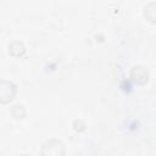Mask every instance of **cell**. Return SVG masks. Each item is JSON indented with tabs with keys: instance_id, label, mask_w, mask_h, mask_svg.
<instances>
[{
	"instance_id": "obj_1",
	"label": "cell",
	"mask_w": 156,
	"mask_h": 156,
	"mask_svg": "<svg viewBox=\"0 0 156 156\" xmlns=\"http://www.w3.org/2000/svg\"><path fill=\"white\" fill-rule=\"evenodd\" d=\"M41 156H65V145L56 139H50L43 144Z\"/></svg>"
},
{
	"instance_id": "obj_2",
	"label": "cell",
	"mask_w": 156,
	"mask_h": 156,
	"mask_svg": "<svg viewBox=\"0 0 156 156\" xmlns=\"http://www.w3.org/2000/svg\"><path fill=\"white\" fill-rule=\"evenodd\" d=\"M130 77L132 79L138 83V84H145L147 82V78H149V74H147V71L141 67V66H135L133 69H132V73H130Z\"/></svg>"
},
{
	"instance_id": "obj_3",
	"label": "cell",
	"mask_w": 156,
	"mask_h": 156,
	"mask_svg": "<svg viewBox=\"0 0 156 156\" xmlns=\"http://www.w3.org/2000/svg\"><path fill=\"white\" fill-rule=\"evenodd\" d=\"M145 16L152 23H156V2H150L145 7Z\"/></svg>"
},
{
	"instance_id": "obj_4",
	"label": "cell",
	"mask_w": 156,
	"mask_h": 156,
	"mask_svg": "<svg viewBox=\"0 0 156 156\" xmlns=\"http://www.w3.org/2000/svg\"><path fill=\"white\" fill-rule=\"evenodd\" d=\"M9 51L13 55V56H20L24 52V46L22 43L20 41H13L10 46H9Z\"/></svg>"
},
{
	"instance_id": "obj_5",
	"label": "cell",
	"mask_w": 156,
	"mask_h": 156,
	"mask_svg": "<svg viewBox=\"0 0 156 156\" xmlns=\"http://www.w3.org/2000/svg\"><path fill=\"white\" fill-rule=\"evenodd\" d=\"M21 156H28V155H21Z\"/></svg>"
}]
</instances>
